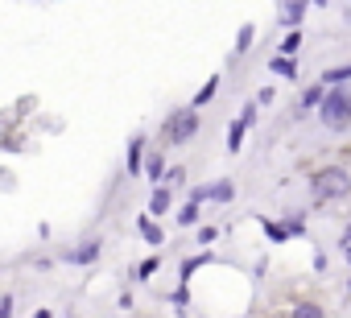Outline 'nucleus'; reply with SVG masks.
I'll list each match as a JSON object with an SVG mask.
<instances>
[{
    "instance_id": "obj_1",
    "label": "nucleus",
    "mask_w": 351,
    "mask_h": 318,
    "mask_svg": "<svg viewBox=\"0 0 351 318\" xmlns=\"http://www.w3.org/2000/svg\"><path fill=\"white\" fill-rule=\"evenodd\" d=\"M318 116H322V124H326L330 132H343V128L351 124V87H347V83L326 87V99H322Z\"/></svg>"
},
{
    "instance_id": "obj_2",
    "label": "nucleus",
    "mask_w": 351,
    "mask_h": 318,
    "mask_svg": "<svg viewBox=\"0 0 351 318\" xmlns=\"http://www.w3.org/2000/svg\"><path fill=\"white\" fill-rule=\"evenodd\" d=\"M314 195L318 199H347L351 195V178H347V170H339V166H326V170H318L314 174Z\"/></svg>"
},
{
    "instance_id": "obj_3",
    "label": "nucleus",
    "mask_w": 351,
    "mask_h": 318,
    "mask_svg": "<svg viewBox=\"0 0 351 318\" xmlns=\"http://www.w3.org/2000/svg\"><path fill=\"white\" fill-rule=\"evenodd\" d=\"M165 140L169 145H186L195 132H199V108H182V112H173V116H165Z\"/></svg>"
},
{
    "instance_id": "obj_4",
    "label": "nucleus",
    "mask_w": 351,
    "mask_h": 318,
    "mask_svg": "<svg viewBox=\"0 0 351 318\" xmlns=\"http://www.w3.org/2000/svg\"><path fill=\"white\" fill-rule=\"evenodd\" d=\"M302 13H306V0H281V21L285 25H302Z\"/></svg>"
},
{
    "instance_id": "obj_5",
    "label": "nucleus",
    "mask_w": 351,
    "mask_h": 318,
    "mask_svg": "<svg viewBox=\"0 0 351 318\" xmlns=\"http://www.w3.org/2000/svg\"><path fill=\"white\" fill-rule=\"evenodd\" d=\"M141 149H145V136H132V145H128V174H141Z\"/></svg>"
},
{
    "instance_id": "obj_6",
    "label": "nucleus",
    "mask_w": 351,
    "mask_h": 318,
    "mask_svg": "<svg viewBox=\"0 0 351 318\" xmlns=\"http://www.w3.org/2000/svg\"><path fill=\"white\" fill-rule=\"evenodd\" d=\"M95 256H99V244H95V240H87L79 252H71V260H75V265H91Z\"/></svg>"
},
{
    "instance_id": "obj_7",
    "label": "nucleus",
    "mask_w": 351,
    "mask_h": 318,
    "mask_svg": "<svg viewBox=\"0 0 351 318\" xmlns=\"http://www.w3.org/2000/svg\"><path fill=\"white\" fill-rule=\"evenodd\" d=\"M289 318H326V314H322V306H318V302H298Z\"/></svg>"
},
{
    "instance_id": "obj_8",
    "label": "nucleus",
    "mask_w": 351,
    "mask_h": 318,
    "mask_svg": "<svg viewBox=\"0 0 351 318\" xmlns=\"http://www.w3.org/2000/svg\"><path fill=\"white\" fill-rule=\"evenodd\" d=\"M269 66H273V75H281V79H298V66H293V58H273Z\"/></svg>"
},
{
    "instance_id": "obj_9",
    "label": "nucleus",
    "mask_w": 351,
    "mask_h": 318,
    "mask_svg": "<svg viewBox=\"0 0 351 318\" xmlns=\"http://www.w3.org/2000/svg\"><path fill=\"white\" fill-rule=\"evenodd\" d=\"M149 211H153V215H165V211H169V191H161V186H157V191H153V199H149Z\"/></svg>"
},
{
    "instance_id": "obj_10",
    "label": "nucleus",
    "mask_w": 351,
    "mask_h": 318,
    "mask_svg": "<svg viewBox=\"0 0 351 318\" xmlns=\"http://www.w3.org/2000/svg\"><path fill=\"white\" fill-rule=\"evenodd\" d=\"M347 79H351V62H347V66H335V71H326V75H322V83H326V87H339V83H347Z\"/></svg>"
},
{
    "instance_id": "obj_11",
    "label": "nucleus",
    "mask_w": 351,
    "mask_h": 318,
    "mask_svg": "<svg viewBox=\"0 0 351 318\" xmlns=\"http://www.w3.org/2000/svg\"><path fill=\"white\" fill-rule=\"evenodd\" d=\"M236 191H232V182H215V186H207V199H215V203H228Z\"/></svg>"
},
{
    "instance_id": "obj_12",
    "label": "nucleus",
    "mask_w": 351,
    "mask_h": 318,
    "mask_svg": "<svg viewBox=\"0 0 351 318\" xmlns=\"http://www.w3.org/2000/svg\"><path fill=\"white\" fill-rule=\"evenodd\" d=\"M298 50H302V29H293V34L285 38V46H281V58H293Z\"/></svg>"
},
{
    "instance_id": "obj_13",
    "label": "nucleus",
    "mask_w": 351,
    "mask_h": 318,
    "mask_svg": "<svg viewBox=\"0 0 351 318\" xmlns=\"http://www.w3.org/2000/svg\"><path fill=\"white\" fill-rule=\"evenodd\" d=\"M136 228H141V236H145V240H149V244H161V228H157V223H153V219H141V223H136Z\"/></svg>"
},
{
    "instance_id": "obj_14",
    "label": "nucleus",
    "mask_w": 351,
    "mask_h": 318,
    "mask_svg": "<svg viewBox=\"0 0 351 318\" xmlns=\"http://www.w3.org/2000/svg\"><path fill=\"white\" fill-rule=\"evenodd\" d=\"M252 38H256V29H252V25H244V29H240V38H236V54H248Z\"/></svg>"
},
{
    "instance_id": "obj_15",
    "label": "nucleus",
    "mask_w": 351,
    "mask_h": 318,
    "mask_svg": "<svg viewBox=\"0 0 351 318\" xmlns=\"http://www.w3.org/2000/svg\"><path fill=\"white\" fill-rule=\"evenodd\" d=\"M215 87H219V79H211V83H207V87H203V91L195 95V108H203V103H207V99L215 95Z\"/></svg>"
},
{
    "instance_id": "obj_16",
    "label": "nucleus",
    "mask_w": 351,
    "mask_h": 318,
    "mask_svg": "<svg viewBox=\"0 0 351 318\" xmlns=\"http://www.w3.org/2000/svg\"><path fill=\"white\" fill-rule=\"evenodd\" d=\"M195 219H199V203H186V207H182V215H178V223H186V228H191Z\"/></svg>"
},
{
    "instance_id": "obj_17",
    "label": "nucleus",
    "mask_w": 351,
    "mask_h": 318,
    "mask_svg": "<svg viewBox=\"0 0 351 318\" xmlns=\"http://www.w3.org/2000/svg\"><path fill=\"white\" fill-rule=\"evenodd\" d=\"M265 232H269L273 240H285V232H289V228H281V223H265Z\"/></svg>"
},
{
    "instance_id": "obj_18",
    "label": "nucleus",
    "mask_w": 351,
    "mask_h": 318,
    "mask_svg": "<svg viewBox=\"0 0 351 318\" xmlns=\"http://www.w3.org/2000/svg\"><path fill=\"white\" fill-rule=\"evenodd\" d=\"M289 232H293V236H302V232H306V219H302V215H293V219H289Z\"/></svg>"
},
{
    "instance_id": "obj_19",
    "label": "nucleus",
    "mask_w": 351,
    "mask_h": 318,
    "mask_svg": "<svg viewBox=\"0 0 351 318\" xmlns=\"http://www.w3.org/2000/svg\"><path fill=\"white\" fill-rule=\"evenodd\" d=\"M153 273H157V260H153V256H149V260H145V265H141V273H136V277H153Z\"/></svg>"
},
{
    "instance_id": "obj_20",
    "label": "nucleus",
    "mask_w": 351,
    "mask_h": 318,
    "mask_svg": "<svg viewBox=\"0 0 351 318\" xmlns=\"http://www.w3.org/2000/svg\"><path fill=\"white\" fill-rule=\"evenodd\" d=\"M339 248H343V252L351 256V228H343V236H339Z\"/></svg>"
},
{
    "instance_id": "obj_21",
    "label": "nucleus",
    "mask_w": 351,
    "mask_h": 318,
    "mask_svg": "<svg viewBox=\"0 0 351 318\" xmlns=\"http://www.w3.org/2000/svg\"><path fill=\"white\" fill-rule=\"evenodd\" d=\"M0 318H13V297H5V302H0Z\"/></svg>"
},
{
    "instance_id": "obj_22",
    "label": "nucleus",
    "mask_w": 351,
    "mask_h": 318,
    "mask_svg": "<svg viewBox=\"0 0 351 318\" xmlns=\"http://www.w3.org/2000/svg\"><path fill=\"white\" fill-rule=\"evenodd\" d=\"M38 318H54V314H50V310H38Z\"/></svg>"
}]
</instances>
